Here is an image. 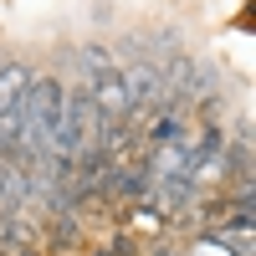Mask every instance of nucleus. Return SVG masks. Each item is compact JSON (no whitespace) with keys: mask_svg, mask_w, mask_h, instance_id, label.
I'll list each match as a JSON object with an SVG mask.
<instances>
[{"mask_svg":"<svg viewBox=\"0 0 256 256\" xmlns=\"http://www.w3.org/2000/svg\"><path fill=\"white\" fill-rule=\"evenodd\" d=\"M118 82H123V92H128L134 118H144L148 108L164 102V72H159V62H148V56H134L128 67H118Z\"/></svg>","mask_w":256,"mask_h":256,"instance_id":"nucleus-1","label":"nucleus"},{"mask_svg":"<svg viewBox=\"0 0 256 256\" xmlns=\"http://www.w3.org/2000/svg\"><path fill=\"white\" fill-rule=\"evenodd\" d=\"M113 180H118L113 190H118V195H128V200H134V195L144 200V195H148V174H144V164H138V169H134V164H128V169H118Z\"/></svg>","mask_w":256,"mask_h":256,"instance_id":"nucleus-2","label":"nucleus"},{"mask_svg":"<svg viewBox=\"0 0 256 256\" xmlns=\"http://www.w3.org/2000/svg\"><path fill=\"white\" fill-rule=\"evenodd\" d=\"M82 72H88V82H92L98 72H113V56L102 52V46H82Z\"/></svg>","mask_w":256,"mask_h":256,"instance_id":"nucleus-3","label":"nucleus"}]
</instances>
